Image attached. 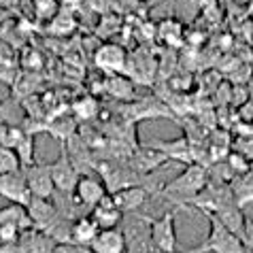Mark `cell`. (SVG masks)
<instances>
[{"mask_svg":"<svg viewBox=\"0 0 253 253\" xmlns=\"http://www.w3.org/2000/svg\"><path fill=\"white\" fill-rule=\"evenodd\" d=\"M207 183H209V170L196 162V164H187L183 172L177 174L170 183L162 185L160 196L174 202L177 207H187L194 205V200L207 187Z\"/></svg>","mask_w":253,"mask_h":253,"instance_id":"6da1fadb","label":"cell"},{"mask_svg":"<svg viewBox=\"0 0 253 253\" xmlns=\"http://www.w3.org/2000/svg\"><path fill=\"white\" fill-rule=\"evenodd\" d=\"M177 209L166 211L158 219H149V241L162 253H177V226H174Z\"/></svg>","mask_w":253,"mask_h":253,"instance_id":"7a4b0ae2","label":"cell"},{"mask_svg":"<svg viewBox=\"0 0 253 253\" xmlns=\"http://www.w3.org/2000/svg\"><path fill=\"white\" fill-rule=\"evenodd\" d=\"M58 243L43 230L30 228L17 236L15 243L0 247V253H53Z\"/></svg>","mask_w":253,"mask_h":253,"instance_id":"3957f363","label":"cell"},{"mask_svg":"<svg viewBox=\"0 0 253 253\" xmlns=\"http://www.w3.org/2000/svg\"><path fill=\"white\" fill-rule=\"evenodd\" d=\"M49 166V174H51V181H53V187L55 192L60 194H73L75 192V185L79 181V170L73 166V162L68 158V151H66V145L60 143V156L55 158Z\"/></svg>","mask_w":253,"mask_h":253,"instance_id":"277c9868","label":"cell"},{"mask_svg":"<svg viewBox=\"0 0 253 253\" xmlns=\"http://www.w3.org/2000/svg\"><path fill=\"white\" fill-rule=\"evenodd\" d=\"M207 217H209L211 230H209V236L205 238V243H202L207 253H245V245L241 238L232 234L226 226H221L215 217L211 215Z\"/></svg>","mask_w":253,"mask_h":253,"instance_id":"5b68a950","label":"cell"},{"mask_svg":"<svg viewBox=\"0 0 253 253\" xmlns=\"http://www.w3.org/2000/svg\"><path fill=\"white\" fill-rule=\"evenodd\" d=\"M162 187H149V185H130L124 189H117V192L111 194V198L117 205V209L122 211L124 215L128 213H136L147 202L149 196H160Z\"/></svg>","mask_w":253,"mask_h":253,"instance_id":"8992f818","label":"cell"},{"mask_svg":"<svg viewBox=\"0 0 253 253\" xmlns=\"http://www.w3.org/2000/svg\"><path fill=\"white\" fill-rule=\"evenodd\" d=\"M0 198L9 200L11 205L28 207V202L32 200V194H30L28 183H26L24 168H19L15 172L0 174Z\"/></svg>","mask_w":253,"mask_h":253,"instance_id":"52a82bcc","label":"cell"},{"mask_svg":"<svg viewBox=\"0 0 253 253\" xmlns=\"http://www.w3.org/2000/svg\"><path fill=\"white\" fill-rule=\"evenodd\" d=\"M122 111H124L126 119H128L130 124L140 122V119H164V117H172L170 109H168L162 100H156V98H140V100H130Z\"/></svg>","mask_w":253,"mask_h":253,"instance_id":"ba28073f","label":"cell"},{"mask_svg":"<svg viewBox=\"0 0 253 253\" xmlns=\"http://www.w3.org/2000/svg\"><path fill=\"white\" fill-rule=\"evenodd\" d=\"M107 194L109 192H107V187H104L102 179H96L94 174H81L79 181H77V185H75V192H73L77 205L83 207V209H89V211H92Z\"/></svg>","mask_w":253,"mask_h":253,"instance_id":"9c48e42d","label":"cell"},{"mask_svg":"<svg viewBox=\"0 0 253 253\" xmlns=\"http://www.w3.org/2000/svg\"><path fill=\"white\" fill-rule=\"evenodd\" d=\"M94 62H96L98 68L104 70V73H109V75H126L128 53L124 51V47L107 43V45L98 47V51L94 55Z\"/></svg>","mask_w":253,"mask_h":253,"instance_id":"30bf717a","label":"cell"},{"mask_svg":"<svg viewBox=\"0 0 253 253\" xmlns=\"http://www.w3.org/2000/svg\"><path fill=\"white\" fill-rule=\"evenodd\" d=\"M166 162H168V158L164 156V153L158 151V149H153L151 145H147V147H136V149L130 153L128 166H130L136 174L145 177L147 172L158 170V168L164 166Z\"/></svg>","mask_w":253,"mask_h":253,"instance_id":"8fae6325","label":"cell"},{"mask_svg":"<svg viewBox=\"0 0 253 253\" xmlns=\"http://www.w3.org/2000/svg\"><path fill=\"white\" fill-rule=\"evenodd\" d=\"M24 172H26V183H28L32 198H51L55 187H53L47 164H32L24 168Z\"/></svg>","mask_w":253,"mask_h":253,"instance_id":"7c38bea8","label":"cell"},{"mask_svg":"<svg viewBox=\"0 0 253 253\" xmlns=\"http://www.w3.org/2000/svg\"><path fill=\"white\" fill-rule=\"evenodd\" d=\"M28 217L32 221V228L47 232L58 219V209L51 202V198H32L28 202Z\"/></svg>","mask_w":253,"mask_h":253,"instance_id":"4fadbf2b","label":"cell"},{"mask_svg":"<svg viewBox=\"0 0 253 253\" xmlns=\"http://www.w3.org/2000/svg\"><path fill=\"white\" fill-rule=\"evenodd\" d=\"M153 149L162 151L164 156L168 158V162H181V164H196V158H194V151H192V145H189L187 136H181V138H174V140H151L149 143Z\"/></svg>","mask_w":253,"mask_h":253,"instance_id":"5bb4252c","label":"cell"},{"mask_svg":"<svg viewBox=\"0 0 253 253\" xmlns=\"http://www.w3.org/2000/svg\"><path fill=\"white\" fill-rule=\"evenodd\" d=\"M89 217L98 223L100 230H109V228H119V223L124 219V213L117 209L113 198H111V194H107L92 211H89Z\"/></svg>","mask_w":253,"mask_h":253,"instance_id":"9a60e30c","label":"cell"},{"mask_svg":"<svg viewBox=\"0 0 253 253\" xmlns=\"http://www.w3.org/2000/svg\"><path fill=\"white\" fill-rule=\"evenodd\" d=\"M126 234L119 228H109V230H100L98 236L94 238V243L89 245L92 253H126Z\"/></svg>","mask_w":253,"mask_h":253,"instance_id":"2e32d148","label":"cell"},{"mask_svg":"<svg viewBox=\"0 0 253 253\" xmlns=\"http://www.w3.org/2000/svg\"><path fill=\"white\" fill-rule=\"evenodd\" d=\"M98 232H100V228H98V223L89 215L77 217V219L73 221V226H70V245L89 249V245L94 243Z\"/></svg>","mask_w":253,"mask_h":253,"instance_id":"e0dca14e","label":"cell"},{"mask_svg":"<svg viewBox=\"0 0 253 253\" xmlns=\"http://www.w3.org/2000/svg\"><path fill=\"white\" fill-rule=\"evenodd\" d=\"M230 187H232V192H234L236 202L241 209L247 207L249 202H253V162L243 174H238L234 185H230Z\"/></svg>","mask_w":253,"mask_h":253,"instance_id":"ac0fdd59","label":"cell"},{"mask_svg":"<svg viewBox=\"0 0 253 253\" xmlns=\"http://www.w3.org/2000/svg\"><path fill=\"white\" fill-rule=\"evenodd\" d=\"M47 132L51 134L53 138H58L60 143H66V140L77 134V122L68 115H62V117H51V122L47 124Z\"/></svg>","mask_w":253,"mask_h":253,"instance_id":"d6986e66","label":"cell"},{"mask_svg":"<svg viewBox=\"0 0 253 253\" xmlns=\"http://www.w3.org/2000/svg\"><path fill=\"white\" fill-rule=\"evenodd\" d=\"M107 92L113 96V98H119V100H134V87H132V81L126 79V77H119V75H111L109 81H107Z\"/></svg>","mask_w":253,"mask_h":253,"instance_id":"ffe728a7","label":"cell"},{"mask_svg":"<svg viewBox=\"0 0 253 253\" xmlns=\"http://www.w3.org/2000/svg\"><path fill=\"white\" fill-rule=\"evenodd\" d=\"M26 136V130L17 124H9V122H2L0 124V145L6 147V149H13L22 143V138Z\"/></svg>","mask_w":253,"mask_h":253,"instance_id":"44dd1931","label":"cell"},{"mask_svg":"<svg viewBox=\"0 0 253 253\" xmlns=\"http://www.w3.org/2000/svg\"><path fill=\"white\" fill-rule=\"evenodd\" d=\"M15 153H17V160H19V166L22 168L37 164V143H34V134H26L22 138V143L15 147Z\"/></svg>","mask_w":253,"mask_h":253,"instance_id":"7402d4cb","label":"cell"},{"mask_svg":"<svg viewBox=\"0 0 253 253\" xmlns=\"http://www.w3.org/2000/svg\"><path fill=\"white\" fill-rule=\"evenodd\" d=\"M160 37L166 41L168 45H179L181 39H183V26H181L179 19L174 17H166L164 22L160 24Z\"/></svg>","mask_w":253,"mask_h":253,"instance_id":"603a6c76","label":"cell"},{"mask_svg":"<svg viewBox=\"0 0 253 253\" xmlns=\"http://www.w3.org/2000/svg\"><path fill=\"white\" fill-rule=\"evenodd\" d=\"M98 109L100 107H98V102L94 100L92 96H83L73 104V115L87 122V119H94L98 115Z\"/></svg>","mask_w":253,"mask_h":253,"instance_id":"cb8c5ba5","label":"cell"},{"mask_svg":"<svg viewBox=\"0 0 253 253\" xmlns=\"http://www.w3.org/2000/svg\"><path fill=\"white\" fill-rule=\"evenodd\" d=\"M19 160H17V153L13 149H6V147L0 145V174H6V172H15L19 170Z\"/></svg>","mask_w":253,"mask_h":253,"instance_id":"d4e9b609","label":"cell"},{"mask_svg":"<svg viewBox=\"0 0 253 253\" xmlns=\"http://www.w3.org/2000/svg\"><path fill=\"white\" fill-rule=\"evenodd\" d=\"M75 19H73V13H55L53 19H51V30L55 34H68L70 30H75Z\"/></svg>","mask_w":253,"mask_h":253,"instance_id":"484cf974","label":"cell"},{"mask_svg":"<svg viewBox=\"0 0 253 253\" xmlns=\"http://www.w3.org/2000/svg\"><path fill=\"white\" fill-rule=\"evenodd\" d=\"M58 2L60 0H34V11L39 13V17H53Z\"/></svg>","mask_w":253,"mask_h":253,"instance_id":"4316f807","label":"cell"},{"mask_svg":"<svg viewBox=\"0 0 253 253\" xmlns=\"http://www.w3.org/2000/svg\"><path fill=\"white\" fill-rule=\"evenodd\" d=\"M17 79V68H9V66H0V81L6 85H13Z\"/></svg>","mask_w":253,"mask_h":253,"instance_id":"83f0119b","label":"cell"},{"mask_svg":"<svg viewBox=\"0 0 253 253\" xmlns=\"http://www.w3.org/2000/svg\"><path fill=\"white\" fill-rule=\"evenodd\" d=\"M183 253H207V249L202 247V243L200 245H196V247H192V249H187V251H183Z\"/></svg>","mask_w":253,"mask_h":253,"instance_id":"f1b7e54d","label":"cell"},{"mask_svg":"<svg viewBox=\"0 0 253 253\" xmlns=\"http://www.w3.org/2000/svg\"><path fill=\"white\" fill-rule=\"evenodd\" d=\"M153 6H160V4H168V2H177V0H149Z\"/></svg>","mask_w":253,"mask_h":253,"instance_id":"f546056e","label":"cell"},{"mask_svg":"<svg viewBox=\"0 0 253 253\" xmlns=\"http://www.w3.org/2000/svg\"><path fill=\"white\" fill-rule=\"evenodd\" d=\"M247 217H249V219H251V221H253V213H251V215H247Z\"/></svg>","mask_w":253,"mask_h":253,"instance_id":"4dcf8cb0","label":"cell"}]
</instances>
